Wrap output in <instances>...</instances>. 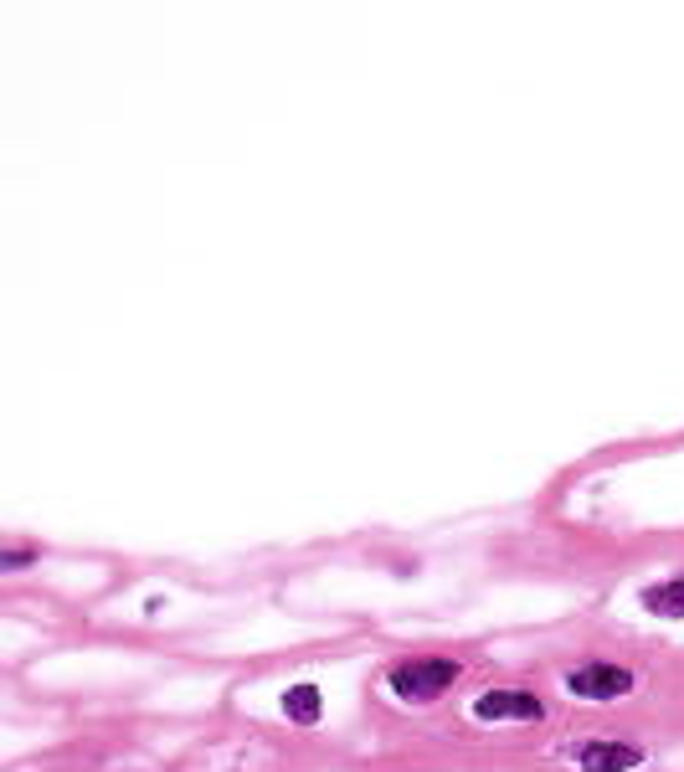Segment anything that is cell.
<instances>
[{"label":"cell","instance_id":"cell-1","mask_svg":"<svg viewBox=\"0 0 684 772\" xmlns=\"http://www.w3.org/2000/svg\"><path fill=\"white\" fill-rule=\"evenodd\" d=\"M458 680V659H402L391 670V690L402 700H438L443 690H453Z\"/></svg>","mask_w":684,"mask_h":772},{"label":"cell","instance_id":"cell-2","mask_svg":"<svg viewBox=\"0 0 684 772\" xmlns=\"http://www.w3.org/2000/svg\"><path fill=\"white\" fill-rule=\"evenodd\" d=\"M633 685L638 680H633V670H623V664H582V670L566 675V690L576 700H618Z\"/></svg>","mask_w":684,"mask_h":772},{"label":"cell","instance_id":"cell-3","mask_svg":"<svg viewBox=\"0 0 684 772\" xmlns=\"http://www.w3.org/2000/svg\"><path fill=\"white\" fill-rule=\"evenodd\" d=\"M474 716L479 721H540L546 706L530 695V690H489L474 700Z\"/></svg>","mask_w":684,"mask_h":772},{"label":"cell","instance_id":"cell-4","mask_svg":"<svg viewBox=\"0 0 684 772\" xmlns=\"http://www.w3.org/2000/svg\"><path fill=\"white\" fill-rule=\"evenodd\" d=\"M571 762L582 772H633L643 762V752L633 742H582L571 752Z\"/></svg>","mask_w":684,"mask_h":772},{"label":"cell","instance_id":"cell-5","mask_svg":"<svg viewBox=\"0 0 684 772\" xmlns=\"http://www.w3.org/2000/svg\"><path fill=\"white\" fill-rule=\"evenodd\" d=\"M643 608L654 618H684V577L659 582V587H643Z\"/></svg>","mask_w":684,"mask_h":772},{"label":"cell","instance_id":"cell-6","mask_svg":"<svg viewBox=\"0 0 684 772\" xmlns=\"http://www.w3.org/2000/svg\"><path fill=\"white\" fill-rule=\"evenodd\" d=\"M319 711H324V695H319L314 685H294V690L283 695V716H288V721H299V726H314Z\"/></svg>","mask_w":684,"mask_h":772},{"label":"cell","instance_id":"cell-7","mask_svg":"<svg viewBox=\"0 0 684 772\" xmlns=\"http://www.w3.org/2000/svg\"><path fill=\"white\" fill-rule=\"evenodd\" d=\"M26 561H31V551H0V567H6V572H21Z\"/></svg>","mask_w":684,"mask_h":772}]
</instances>
